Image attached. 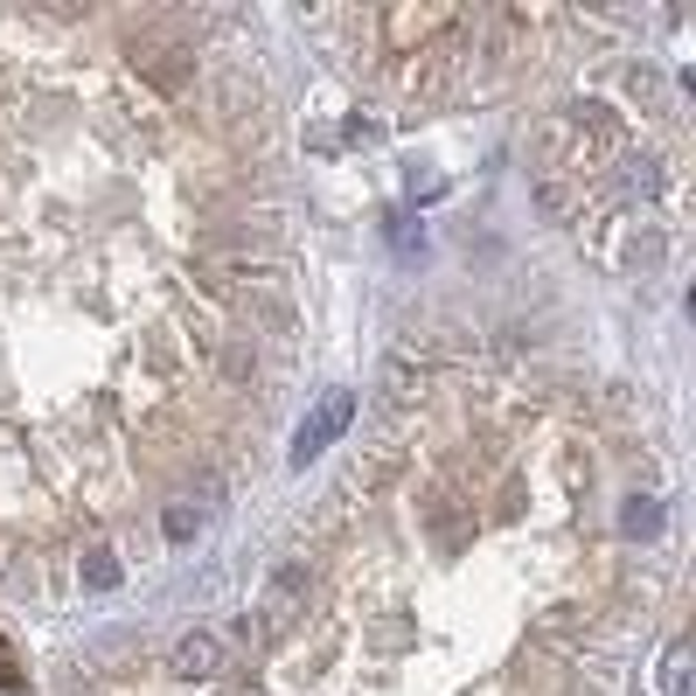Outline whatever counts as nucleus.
Listing matches in <instances>:
<instances>
[{
    "mask_svg": "<svg viewBox=\"0 0 696 696\" xmlns=\"http://www.w3.org/2000/svg\"><path fill=\"white\" fill-rule=\"evenodd\" d=\"M342 418H349V397H327V404H321V418L300 432V453H314V446H321V440H327V432L342 425Z\"/></svg>",
    "mask_w": 696,
    "mask_h": 696,
    "instance_id": "nucleus-1",
    "label": "nucleus"
},
{
    "mask_svg": "<svg viewBox=\"0 0 696 696\" xmlns=\"http://www.w3.org/2000/svg\"><path fill=\"white\" fill-rule=\"evenodd\" d=\"M174 662H182V668H189V676H210V668L223 662V648H216V640H210V634H195V640H182V655H174Z\"/></svg>",
    "mask_w": 696,
    "mask_h": 696,
    "instance_id": "nucleus-2",
    "label": "nucleus"
}]
</instances>
